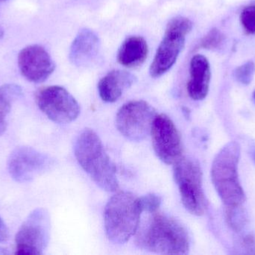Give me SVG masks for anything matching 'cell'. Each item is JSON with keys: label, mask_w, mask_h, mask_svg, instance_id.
<instances>
[{"label": "cell", "mask_w": 255, "mask_h": 255, "mask_svg": "<svg viewBox=\"0 0 255 255\" xmlns=\"http://www.w3.org/2000/svg\"><path fill=\"white\" fill-rule=\"evenodd\" d=\"M251 156L252 158H253V161H254L255 163V147H254V148H252Z\"/></svg>", "instance_id": "d4e9b609"}, {"label": "cell", "mask_w": 255, "mask_h": 255, "mask_svg": "<svg viewBox=\"0 0 255 255\" xmlns=\"http://www.w3.org/2000/svg\"><path fill=\"white\" fill-rule=\"evenodd\" d=\"M241 146L236 142L226 144L217 154L211 168L213 184L227 207L241 206L246 195L238 176Z\"/></svg>", "instance_id": "3957f363"}, {"label": "cell", "mask_w": 255, "mask_h": 255, "mask_svg": "<svg viewBox=\"0 0 255 255\" xmlns=\"http://www.w3.org/2000/svg\"><path fill=\"white\" fill-rule=\"evenodd\" d=\"M136 77L126 70H114L100 79L99 94L103 101L114 103L121 98L124 91L132 86Z\"/></svg>", "instance_id": "9a60e30c"}, {"label": "cell", "mask_w": 255, "mask_h": 255, "mask_svg": "<svg viewBox=\"0 0 255 255\" xmlns=\"http://www.w3.org/2000/svg\"><path fill=\"white\" fill-rule=\"evenodd\" d=\"M21 74L29 82L40 83L53 73L55 64L44 47L34 44L25 46L18 55Z\"/></svg>", "instance_id": "7c38bea8"}, {"label": "cell", "mask_w": 255, "mask_h": 255, "mask_svg": "<svg viewBox=\"0 0 255 255\" xmlns=\"http://www.w3.org/2000/svg\"><path fill=\"white\" fill-rule=\"evenodd\" d=\"M255 73V63L248 61L241 64L234 70V77L235 80L244 85L251 83Z\"/></svg>", "instance_id": "ac0fdd59"}, {"label": "cell", "mask_w": 255, "mask_h": 255, "mask_svg": "<svg viewBox=\"0 0 255 255\" xmlns=\"http://www.w3.org/2000/svg\"><path fill=\"white\" fill-rule=\"evenodd\" d=\"M36 102L39 109L58 124L73 122L80 113V106L74 97L58 85L41 88L36 94Z\"/></svg>", "instance_id": "9c48e42d"}, {"label": "cell", "mask_w": 255, "mask_h": 255, "mask_svg": "<svg viewBox=\"0 0 255 255\" xmlns=\"http://www.w3.org/2000/svg\"><path fill=\"white\" fill-rule=\"evenodd\" d=\"M4 29H3L2 27L0 26V38H1V37H3V36H4Z\"/></svg>", "instance_id": "484cf974"}, {"label": "cell", "mask_w": 255, "mask_h": 255, "mask_svg": "<svg viewBox=\"0 0 255 255\" xmlns=\"http://www.w3.org/2000/svg\"><path fill=\"white\" fill-rule=\"evenodd\" d=\"M148 53V44L143 37L130 36L123 42L118 50V61L125 67H138L145 61Z\"/></svg>", "instance_id": "2e32d148"}, {"label": "cell", "mask_w": 255, "mask_h": 255, "mask_svg": "<svg viewBox=\"0 0 255 255\" xmlns=\"http://www.w3.org/2000/svg\"><path fill=\"white\" fill-rule=\"evenodd\" d=\"M155 109L143 100H133L124 104L116 117L117 128L132 142H140L151 134Z\"/></svg>", "instance_id": "ba28073f"}, {"label": "cell", "mask_w": 255, "mask_h": 255, "mask_svg": "<svg viewBox=\"0 0 255 255\" xmlns=\"http://www.w3.org/2000/svg\"><path fill=\"white\" fill-rule=\"evenodd\" d=\"M100 37L89 28H83L75 37L70 46L69 58L77 67H85L92 64L100 53Z\"/></svg>", "instance_id": "4fadbf2b"}, {"label": "cell", "mask_w": 255, "mask_h": 255, "mask_svg": "<svg viewBox=\"0 0 255 255\" xmlns=\"http://www.w3.org/2000/svg\"><path fill=\"white\" fill-rule=\"evenodd\" d=\"M50 228V218L46 210L37 208L33 211L16 233L15 254H43L49 244Z\"/></svg>", "instance_id": "52a82bcc"}, {"label": "cell", "mask_w": 255, "mask_h": 255, "mask_svg": "<svg viewBox=\"0 0 255 255\" xmlns=\"http://www.w3.org/2000/svg\"><path fill=\"white\" fill-rule=\"evenodd\" d=\"M21 94L22 90L18 85L8 84L0 87V136L7 129L12 103Z\"/></svg>", "instance_id": "e0dca14e"}, {"label": "cell", "mask_w": 255, "mask_h": 255, "mask_svg": "<svg viewBox=\"0 0 255 255\" xmlns=\"http://www.w3.org/2000/svg\"><path fill=\"white\" fill-rule=\"evenodd\" d=\"M193 26L192 21L185 16H175L168 22L164 35L150 66L151 77H160L172 68L182 51L186 37Z\"/></svg>", "instance_id": "5b68a950"}, {"label": "cell", "mask_w": 255, "mask_h": 255, "mask_svg": "<svg viewBox=\"0 0 255 255\" xmlns=\"http://www.w3.org/2000/svg\"><path fill=\"white\" fill-rule=\"evenodd\" d=\"M173 175L186 210L193 215H204L207 209V200L199 163L183 156L173 164Z\"/></svg>", "instance_id": "8992f818"}, {"label": "cell", "mask_w": 255, "mask_h": 255, "mask_svg": "<svg viewBox=\"0 0 255 255\" xmlns=\"http://www.w3.org/2000/svg\"><path fill=\"white\" fill-rule=\"evenodd\" d=\"M253 98H254L255 103V91H254V93H253Z\"/></svg>", "instance_id": "4316f807"}, {"label": "cell", "mask_w": 255, "mask_h": 255, "mask_svg": "<svg viewBox=\"0 0 255 255\" xmlns=\"http://www.w3.org/2000/svg\"><path fill=\"white\" fill-rule=\"evenodd\" d=\"M148 214L135 234L139 248L157 254H188L190 238L180 222L158 211Z\"/></svg>", "instance_id": "6da1fadb"}, {"label": "cell", "mask_w": 255, "mask_h": 255, "mask_svg": "<svg viewBox=\"0 0 255 255\" xmlns=\"http://www.w3.org/2000/svg\"><path fill=\"white\" fill-rule=\"evenodd\" d=\"M211 78V65L208 58L200 54L194 55L190 61V79L187 85L190 98L204 100L209 91Z\"/></svg>", "instance_id": "5bb4252c"}, {"label": "cell", "mask_w": 255, "mask_h": 255, "mask_svg": "<svg viewBox=\"0 0 255 255\" xmlns=\"http://www.w3.org/2000/svg\"><path fill=\"white\" fill-rule=\"evenodd\" d=\"M225 36L218 28L210 30L200 42V47L210 50L218 49L224 43Z\"/></svg>", "instance_id": "d6986e66"}, {"label": "cell", "mask_w": 255, "mask_h": 255, "mask_svg": "<svg viewBox=\"0 0 255 255\" xmlns=\"http://www.w3.org/2000/svg\"><path fill=\"white\" fill-rule=\"evenodd\" d=\"M142 214L138 198L129 192H119L111 198L105 209L106 235L115 244L128 242L137 232Z\"/></svg>", "instance_id": "277c9868"}, {"label": "cell", "mask_w": 255, "mask_h": 255, "mask_svg": "<svg viewBox=\"0 0 255 255\" xmlns=\"http://www.w3.org/2000/svg\"><path fill=\"white\" fill-rule=\"evenodd\" d=\"M49 159L45 154L31 147L20 146L10 153L7 160V169L16 182H29L44 172L49 166Z\"/></svg>", "instance_id": "8fae6325"}, {"label": "cell", "mask_w": 255, "mask_h": 255, "mask_svg": "<svg viewBox=\"0 0 255 255\" xmlns=\"http://www.w3.org/2000/svg\"><path fill=\"white\" fill-rule=\"evenodd\" d=\"M151 135L154 152L163 163L173 165L183 157L181 134L167 115H157L153 121Z\"/></svg>", "instance_id": "30bf717a"}, {"label": "cell", "mask_w": 255, "mask_h": 255, "mask_svg": "<svg viewBox=\"0 0 255 255\" xmlns=\"http://www.w3.org/2000/svg\"><path fill=\"white\" fill-rule=\"evenodd\" d=\"M241 22L247 34H255V4L247 6L242 10Z\"/></svg>", "instance_id": "44dd1931"}, {"label": "cell", "mask_w": 255, "mask_h": 255, "mask_svg": "<svg viewBox=\"0 0 255 255\" xmlns=\"http://www.w3.org/2000/svg\"><path fill=\"white\" fill-rule=\"evenodd\" d=\"M245 244L248 246L249 247H253L255 244L254 238L251 236L247 237V238L245 239Z\"/></svg>", "instance_id": "cb8c5ba5"}, {"label": "cell", "mask_w": 255, "mask_h": 255, "mask_svg": "<svg viewBox=\"0 0 255 255\" xmlns=\"http://www.w3.org/2000/svg\"><path fill=\"white\" fill-rule=\"evenodd\" d=\"M9 239V231L2 219L0 217V243L7 242Z\"/></svg>", "instance_id": "603a6c76"}, {"label": "cell", "mask_w": 255, "mask_h": 255, "mask_svg": "<svg viewBox=\"0 0 255 255\" xmlns=\"http://www.w3.org/2000/svg\"><path fill=\"white\" fill-rule=\"evenodd\" d=\"M138 202L142 214H150L158 211L161 204V198L156 194H148L142 197L138 198Z\"/></svg>", "instance_id": "7402d4cb"}, {"label": "cell", "mask_w": 255, "mask_h": 255, "mask_svg": "<svg viewBox=\"0 0 255 255\" xmlns=\"http://www.w3.org/2000/svg\"><path fill=\"white\" fill-rule=\"evenodd\" d=\"M74 152L79 165L100 188L110 193L119 190L116 167L94 130L85 129L80 133Z\"/></svg>", "instance_id": "7a4b0ae2"}, {"label": "cell", "mask_w": 255, "mask_h": 255, "mask_svg": "<svg viewBox=\"0 0 255 255\" xmlns=\"http://www.w3.org/2000/svg\"><path fill=\"white\" fill-rule=\"evenodd\" d=\"M226 211V219L229 226L239 231L244 227L247 221V215L241 206L227 207Z\"/></svg>", "instance_id": "ffe728a7"}]
</instances>
